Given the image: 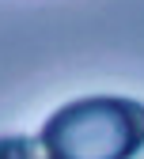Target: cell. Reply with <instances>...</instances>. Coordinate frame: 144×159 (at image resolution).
I'll return each mask as SVG.
<instances>
[{
    "label": "cell",
    "instance_id": "1",
    "mask_svg": "<svg viewBox=\"0 0 144 159\" xmlns=\"http://www.w3.org/2000/svg\"><path fill=\"white\" fill-rule=\"evenodd\" d=\"M46 159H133L144 148V102L125 95H84L46 117Z\"/></svg>",
    "mask_w": 144,
    "mask_h": 159
},
{
    "label": "cell",
    "instance_id": "2",
    "mask_svg": "<svg viewBox=\"0 0 144 159\" xmlns=\"http://www.w3.org/2000/svg\"><path fill=\"white\" fill-rule=\"evenodd\" d=\"M0 159H46V152L38 136L12 133V136H0Z\"/></svg>",
    "mask_w": 144,
    "mask_h": 159
}]
</instances>
